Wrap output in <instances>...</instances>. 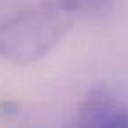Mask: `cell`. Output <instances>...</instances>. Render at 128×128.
<instances>
[{"label": "cell", "instance_id": "obj_1", "mask_svg": "<svg viewBox=\"0 0 128 128\" xmlns=\"http://www.w3.org/2000/svg\"><path fill=\"white\" fill-rule=\"evenodd\" d=\"M74 11L58 4L28 7L0 25V56L28 65L49 54L68 34Z\"/></svg>", "mask_w": 128, "mask_h": 128}, {"label": "cell", "instance_id": "obj_2", "mask_svg": "<svg viewBox=\"0 0 128 128\" xmlns=\"http://www.w3.org/2000/svg\"><path fill=\"white\" fill-rule=\"evenodd\" d=\"M79 124L91 128L128 126V109L109 90L98 88L88 93L79 107Z\"/></svg>", "mask_w": 128, "mask_h": 128}, {"label": "cell", "instance_id": "obj_3", "mask_svg": "<svg viewBox=\"0 0 128 128\" xmlns=\"http://www.w3.org/2000/svg\"><path fill=\"white\" fill-rule=\"evenodd\" d=\"M60 2L68 7L70 11H95L104 7L109 0H60Z\"/></svg>", "mask_w": 128, "mask_h": 128}]
</instances>
